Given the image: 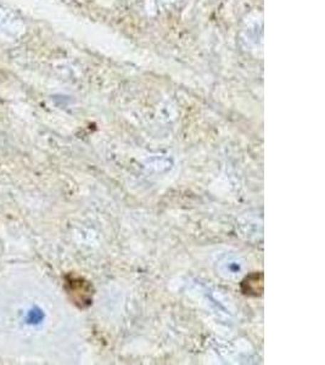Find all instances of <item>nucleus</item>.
Returning <instances> with one entry per match:
<instances>
[{"instance_id": "obj_1", "label": "nucleus", "mask_w": 325, "mask_h": 365, "mask_svg": "<svg viewBox=\"0 0 325 365\" xmlns=\"http://www.w3.org/2000/svg\"><path fill=\"white\" fill-rule=\"evenodd\" d=\"M67 291H68V294L71 295L72 299L76 301L77 304H81V303L88 302L89 301V296L84 295L83 292H81V291H89L88 289V284L86 282H83L82 279H72V280H68L67 282Z\"/></svg>"}]
</instances>
